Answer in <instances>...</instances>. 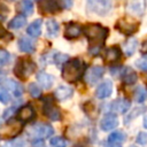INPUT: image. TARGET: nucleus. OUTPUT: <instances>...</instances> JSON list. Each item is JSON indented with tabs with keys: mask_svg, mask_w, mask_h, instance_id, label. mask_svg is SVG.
Returning a JSON list of instances; mask_svg holds the SVG:
<instances>
[{
	"mask_svg": "<svg viewBox=\"0 0 147 147\" xmlns=\"http://www.w3.org/2000/svg\"><path fill=\"white\" fill-rule=\"evenodd\" d=\"M83 32L88 40V52L92 55H98L108 36V29L98 23H90L84 26Z\"/></svg>",
	"mask_w": 147,
	"mask_h": 147,
	"instance_id": "obj_1",
	"label": "nucleus"
},
{
	"mask_svg": "<svg viewBox=\"0 0 147 147\" xmlns=\"http://www.w3.org/2000/svg\"><path fill=\"white\" fill-rule=\"evenodd\" d=\"M145 109H146V107H139V108H134L133 110H130V111H129V115L125 117L124 123L127 124L130 121H132L133 118H136L137 116H139L140 114H142V113L145 111Z\"/></svg>",
	"mask_w": 147,
	"mask_h": 147,
	"instance_id": "obj_30",
	"label": "nucleus"
},
{
	"mask_svg": "<svg viewBox=\"0 0 147 147\" xmlns=\"http://www.w3.org/2000/svg\"><path fill=\"white\" fill-rule=\"evenodd\" d=\"M1 7H2V8H3V10H5V9H6V7H5V6H3V5H1ZM1 20H2V21H5V13H3V15H2V16H1Z\"/></svg>",
	"mask_w": 147,
	"mask_h": 147,
	"instance_id": "obj_43",
	"label": "nucleus"
},
{
	"mask_svg": "<svg viewBox=\"0 0 147 147\" xmlns=\"http://www.w3.org/2000/svg\"><path fill=\"white\" fill-rule=\"evenodd\" d=\"M46 31H47V34L48 37L51 38H54L59 34V31H60V25L59 23L53 20V18H49L47 22H46Z\"/></svg>",
	"mask_w": 147,
	"mask_h": 147,
	"instance_id": "obj_27",
	"label": "nucleus"
},
{
	"mask_svg": "<svg viewBox=\"0 0 147 147\" xmlns=\"http://www.w3.org/2000/svg\"><path fill=\"white\" fill-rule=\"evenodd\" d=\"M137 46H138V41H137V39H136V38L130 37L129 39H126V40L124 41V44H123V49H124L125 55L131 56V55L136 52Z\"/></svg>",
	"mask_w": 147,
	"mask_h": 147,
	"instance_id": "obj_24",
	"label": "nucleus"
},
{
	"mask_svg": "<svg viewBox=\"0 0 147 147\" xmlns=\"http://www.w3.org/2000/svg\"><path fill=\"white\" fill-rule=\"evenodd\" d=\"M2 147H26V145H25L24 140H22V139H17V140L11 141V142L8 144V145H3Z\"/></svg>",
	"mask_w": 147,
	"mask_h": 147,
	"instance_id": "obj_37",
	"label": "nucleus"
},
{
	"mask_svg": "<svg viewBox=\"0 0 147 147\" xmlns=\"http://www.w3.org/2000/svg\"><path fill=\"white\" fill-rule=\"evenodd\" d=\"M144 126L147 129V116H145V118H144Z\"/></svg>",
	"mask_w": 147,
	"mask_h": 147,
	"instance_id": "obj_42",
	"label": "nucleus"
},
{
	"mask_svg": "<svg viewBox=\"0 0 147 147\" xmlns=\"http://www.w3.org/2000/svg\"><path fill=\"white\" fill-rule=\"evenodd\" d=\"M38 7L40 9V13H42V14H54L62 8L60 2L52 1V0L38 1Z\"/></svg>",
	"mask_w": 147,
	"mask_h": 147,
	"instance_id": "obj_10",
	"label": "nucleus"
},
{
	"mask_svg": "<svg viewBox=\"0 0 147 147\" xmlns=\"http://www.w3.org/2000/svg\"><path fill=\"white\" fill-rule=\"evenodd\" d=\"M17 10L20 13H22L24 16L26 15H31L33 13V2L30 1V0H24V1H21L17 3L16 6Z\"/></svg>",
	"mask_w": 147,
	"mask_h": 147,
	"instance_id": "obj_26",
	"label": "nucleus"
},
{
	"mask_svg": "<svg viewBox=\"0 0 147 147\" xmlns=\"http://www.w3.org/2000/svg\"><path fill=\"white\" fill-rule=\"evenodd\" d=\"M121 77H122L123 83L126 84V85H133V84L137 83V80H138V76H137L136 71H134L132 68H130V67H127V68H125V69L123 70Z\"/></svg>",
	"mask_w": 147,
	"mask_h": 147,
	"instance_id": "obj_22",
	"label": "nucleus"
},
{
	"mask_svg": "<svg viewBox=\"0 0 147 147\" xmlns=\"http://www.w3.org/2000/svg\"><path fill=\"white\" fill-rule=\"evenodd\" d=\"M0 101L3 105H6V103H8L10 101V95H9L8 91L5 90L3 87H1V90H0Z\"/></svg>",
	"mask_w": 147,
	"mask_h": 147,
	"instance_id": "obj_36",
	"label": "nucleus"
},
{
	"mask_svg": "<svg viewBox=\"0 0 147 147\" xmlns=\"http://www.w3.org/2000/svg\"><path fill=\"white\" fill-rule=\"evenodd\" d=\"M131 107V102L126 98H118L111 103V109L117 114H125Z\"/></svg>",
	"mask_w": 147,
	"mask_h": 147,
	"instance_id": "obj_14",
	"label": "nucleus"
},
{
	"mask_svg": "<svg viewBox=\"0 0 147 147\" xmlns=\"http://www.w3.org/2000/svg\"><path fill=\"white\" fill-rule=\"evenodd\" d=\"M53 132H54V130H53L52 125H49L47 123H36L28 129L26 134L31 139L39 140V139L51 137L53 134Z\"/></svg>",
	"mask_w": 147,
	"mask_h": 147,
	"instance_id": "obj_4",
	"label": "nucleus"
},
{
	"mask_svg": "<svg viewBox=\"0 0 147 147\" xmlns=\"http://www.w3.org/2000/svg\"><path fill=\"white\" fill-rule=\"evenodd\" d=\"M1 87L7 90L8 92H11L15 96H21L23 94L22 85L18 82L14 80V79H6V80H3L2 84H1Z\"/></svg>",
	"mask_w": 147,
	"mask_h": 147,
	"instance_id": "obj_12",
	"label": "nucleus"
},
{
	"mask_svg": "<svg viewBox=\"0 0 147 147\" xmlns=\"http://www.w3.org/2000/svg\"><path fill=\"white\" fill-rule=\"evenodd\" d=\"M36 70V63L29 57H20L14 67V74L20 79H26Z\"/></svg>",
	"mask_w": 147,
	"mask_h": 147,
	"instance_id": "obj_3",
	"label": "nucleus"
},
{
	"mask_svg": "<svg viewBox=\"0 0 147 147\" xmlns=\"http://www.w3.org/2000/svg\"><path fill=\"white\" fill-rule=\"evenodd\" d=\"M121 55H122V53H121L119 47L111 46V47L107 48L106 52H105V61L107 63H110V64L111 63H116L121 59Z\"/></svg>",
	"mask_w": 147,
	"mask_h": 147,
	"instance_id": "obj_16",
	"label": "nucleus"
},
{
	"mask_svg": "<svg viewBox=\"0 0 147 147\" xmlns=\"http://www.w3.org/2000/svg\"><path fill=\"white\" fill-rule=\"evenodd\" d=\"M105 74V68L101 65H94L88 69V71L85 74V82L88 85H95L96 83L100 82Z\"/></svg>",
	"mask_w": 147,
	"mask_h": 147,
	"instance_id": "obj_7",
	"label": "nucleus"
},
{
	"mask_svg": "<svg viewBox=\"0 0 147 147\" xmlns=\"http://www.w3.org/2000/svg\"><path fill=\"white\" fill-rule=\"evenodd\" d=\"M49 144L52 147H67V141L62 137H53L49 140Z\"/></svg>",
	"mask_w": 147,
	"mask_h": 147,
	"instance_id": "obj_32",
	"label": "nucleus"
},
{
	"mask_svg": "<svg viewBox=\"0 0 147 147\" xmlns=\"http://www.w3.org/2000/svg\"><path fill=\"white\" fill-rule=\"evenodd\" d=\"M61 3V7L62 8H70L71 7V5H72V2L71 1H67V0H64V1H62V2H60Z\"/></svg>",
	"mask_w": 147,
	"mask_h": 147,
	"instance_id": "obj_41",
	"label": "nucleus"
},
{
	"mask_svg": "<svg viewBox=\"0 0 147 147\" xmlns=\"http://www.w3.org/2000/svg\"><path fill=\"white\" fill-rule=\"evenodd\" d=\"M145 7H146V2L145 1H133V2H129L126 8H127V13L134 16H139L141 14H144L145 11Z\"/></svg>",
	"mask_w": 147,
	"mask_h": 147,
	"instance_id": "obj_18",
	"label": "nucleus"
},
{
	"mask_svg": "<svg viewBox=\"0 0 147 147\" xmlns=\"http://www.w3.org/2000/svg\"><path fill=\"white\" fill-rule=\"evenodd\" d=\"M28 91L32 98H39L41 95V91L36 83H30L28 86Z\"/></svg>",
	"mask_w": 147,
	"mask_h": 147,
	"instance_id": "obj_31",
	"label": "nucleus"
},
{
	"mask_svg": "<svg viewBox=\"0 0 147 147\" xmlns=\"http://www.w3.org/2000/svg\"><path fill=\"white\" fill-rule=\"evenodd\" d=\"M17 45H18L20 51L23 52V53H33L34 49H36L34 42L28 37H21L18 39Z\"/></svg>",
	"mask_w": 147,
	"mask_h": 147,
	"instance_id": "obj_20",
	"label": "nucleus"
},
{
	"mask_svg": "<svg viewBox=\"0 0 147 147\" xmlns=\"http://www.w3.org/2000/svg\"><path fill=\"white\" fill-rule=\"evenodd\" d=\"M132 147H134V146H132Z\"/></svg>",
	"mask_w": 147,
	"mask_h": 147,
	"instance_id": "obj_44",
	"label": "nucleus"
},
{
	"mask_svg": "<svg viewBox=\"0 0 147 147\" xmlns=\"http://www.w3.org/2000/svg\"><path fill=\"white\" fill-rule=\"evenodd\" d=\"M85 64L79 59L69 60L62 67V78L67 83H76L78 82L84 74Z\"/></svg>",
	"mask_w": 147,
	"mask_h": 147,
	"instance_id": "obj_2",
	"label": "nucleus"
},
{
	"mask_svg": "<svg viewBox=\"0 0 147 147\" xmlns=\"http://www.w3.org/2000/svg\"><path fill=\"white\" fill-rule=\"evenodd\" d=\"M118 124V119H117V116L113 113H108L106 114L101 121H100V129L102 131H110L113 129H115Z\"/></svg>",
	"mask_w": 147,
	"mask_h": 147,
	"instance_id": "obj_11",
	"label": "nucleus"
},
{
	"mask_svg": "<svg viewBox=\"0 0 147 147\" xmlns=\"http://www.w3.org/2000/svg\"><path fill=\"white\" fill-rule=\"evenodd\" d=\"M113 3L106 0H90L87 1V9L90 13H95L98 15H106L111 10Z\"/></svg>",
	"mask_w": 147,
	"mask_h": 147,
	"instance_id": "obj_5",
	"label": "nucleus"
},
{
	"mask_svg": "<svg viewBox=\"0 0 147 147\" xmlns=\"http://www.w3.org/2000/svg\"><path fill=\"white\" fill-rule=\"evenodd\" d=\"M72 94H74V90H72L71 87L64 86V85L59 86V87L55 90V92H54V96H55V99L59 100V101L67 100V99H69Z\"/></svg>",
	"mask_w": 147,
	"mask_h": 147,
	"instance_id": "obj_21",
	"label": "nucleus"
},
{
	"mask_svg": "<svg viewBox=\"0 0 147 147\" xmlns=\"http://www.w3.org/2000/svg\"><path fill=\"white\" fill-rule=\"evenodd\" d=\"M147 100V88L145 86H138L134 91V101L137 103H142Z\"/></svg>",
	"mask_w": 147,
	"mask_h": 147,
	"instance_id": "obj_29",
	"label": "nucleus"
},
{
	"mask_svg": "<svg viewBox=\"0 0 147 147\" xmlns=\"http://www.w3.org/2000/svg\"><path fill=\"white\" fill-rule=\"evenodd\" d=\"M26 24V18L24 15H16L14 18H11V21L8 23V28L9 29H21Z\"/></svg>",
	"mask_w": 147,
	"mask_h": 147,
	"instance_id": "obj_28",
	"label": "nucleus"
},
{
	"mask_svg": "<svg viewBox=\"0 0 147 147\" xmlns=\"http://www.w3.org/2000/svg\"><path fill=\"white\" fill-rule=\"evenodd\" d=\"M140 52L142 54H147V39L141 44V47H140Z\"/></svg>",
	"mask_w": 147,
	"mask_h": 147,
	"instance_id": "obj_40",
	"label": "nucleus"
},
{
	"mask_svg": "<svg viewBox=\"0 0 147 147\" xmlns=\"http://www.w3.org/2000/svg\"><path fill=\"white\" fill-rule=\"evenodd\" d=\"M54 79H55L54 76H52V75H49L45 71H39L37 74V82L45 90H48V88L52 87V85L54 83Z\"/></svg>",
	"mask_w": 147,
	"mask_h": 147,
	"instance_id": "obj_17",
	"label": "nucleus"
},
{
	"mask_svg": "<svg viewBox=\"0 0 147 147\" xmlns=\"http://www.w3.org/2000/svg\"><path fill=\"white\" fill-rule=\"evenodd\" d=\"M136 140L140 145H146L147 144V133L146 132H139Z\"/></svg>",
	"mask_w": 147,
	"mask_h": 147,
	"instance_id": "obj_38",
	"label": "nucleus"
},
{
	"mask_svg": "<svg viewBox=\"0 0 147 147\" xmlns=\"http://www.w3.org/2000/svg\"><path fill=\"white\" fill-rule=\"evenodd\" d=\"M136 65L138 69L142 70V71H147V55L140 57L139 60L136 61Z\"/></svg>",
	"mask_w": 147,
	"mask_h": 147,
	"instance_id": "obj_35",
	"label": "nucleus"
},
{
	"mask_svg": "<svg viewBox=\"0 0 147 147\" xmlns=\"http://www.w3.org/2000/svg\"><path fill=\"white\" fill-rule=\"evenodd\" d=\"M34 116H36L34 109L30 105L23 106L22 108H20V110L17 113V117H18V119L21 122H28V121L32 119Z\"/></svg>",
	"mask_w": 147,
	"mask_h": 147,
	"instance_id": "obj_19",
	"label": "nucleus"
},
{
	"mask_svg": "<svg viewBox=\"0 0 147 147\" xmlns=\"http://www.w3.org/2000/svg\"><path fill=\"white\" fill-rule=\"evenodd\" d=\"M42 110H44V115L46 117H48L51 121H60L61 119V113H60L59 108L55 107V105L53 103V101L51 99L45 100Z\"/></svg>",
	"mask_w": 147,
	"mask_h": 147,
	"instance_id": "obj_9",
	"label": "nucleus"
},
{
	"mask_svg": "<svg viewBox=\"0 0 147 147\" xmlns=\"http://www.w3.org/2000/svg\"><path fill=\"white\" fill-rule=\"evenodd\" d=\"M41 24H42V21H41L40 18H38V20L31 22V23L28 25V28H26V33H28L29 36L33 37V38L39 37L40 33H41Z\"/></svg>",
	"mask_w": 147,
	"mask_h": 147,
	"instance_id": "obj_23",
	"label": "nucleus"
},
{
	"mask_svg": "<svg viewBox=\"0 0 147 147\" xmlns=\"http://www.w3.org/2000/svg\"><path fill=\"white\" fill-rule=\"evenodd\" d=\"M9 61H10V54H9L6 49H1V51H0V65L3 67V65H6Z\"/></svg>",
	"mask_w": 147,
	"mask_h": 147,
	"instance_id": "obj_33",
	"label": "nucleus"
},
{
	"mask_svg": "<svg viewBox=\"0 0 147 147\" xmlns=\"http://www.w3.org/2000/svg\"><path fill=\"white\" fill-rule=\"evenodd\" d=\"M14 111H15V108H14V107H13V108H9V109H7V110H5V113H3V115H2V119H3V121L9 119V118L13 116Z\"/></svg>",
	"mask_w": 147,
	"mask_h": 147,
	"instance_id": "obj_39",
	"label": "nucleus"
},
{
	"mask_svg": "<svg viewBox=\"0 0 147 147\" xmlns=\"http://www.w3.org/2000/svg\"><path fill=\"white\" fill-rule=\"evenodd\" d=\"M113 92V84L110 80H105L102 82L95 90V95L99 99H106L108 96H110Z\"/></svg>",
	"mask_w": 147,
	"mask_h": 147,
	"instance_id": "obj_13",
	"label": "nucleus"
},
{
	"mask_svg": "<svg viewBox=\"0 0 147 147\" xmlns=\"http://www.w3.org/2000/svg\"><path fill=\"white\" fill-rule=\"evenodd\" d=\"M21 126L22 124L18 122H8L5 126H2L1 130V138L2 139H10V138H15L20 131H21Z\"/></svg>",
	"mask_w": 147,
	"mask_h": 147,
	"instance_id": "obj_8",
	"label": "nucleus"
},
{
	"mask_svg": "<svg viewBox=\"0 0 147 147\" xmlns=\"http://www.w3.org/2000/svg\"><path fill=\"white\" fill-rule=\"evenodd\" d=\"M68 59H69V56L67 55V54H56V55H54V62H55V64H57L59 67L61 65V64H65L67 62H68Z\"/></svg>",
	"mask_w": 147,
	"mask_h": 147,
	"instance_id": "obj_34",
	"label": "nucleus"
},
{
	"mask_svg": "<svg viewBox=\"0 0 147 147\" xmlns=\"http://www.w3.org/2000/svg\"><path fill=\"white\" fill-rule=\"evenodd\" d=\"M83 32V29L82 26L78 24V23H68L65 25V29H64V37L67 39H74V38H77L82 34Z\"/></svg>",
	"mask_w": 147,
	"mask_h": 147,
	"instance_id": "obj_15",
	"label": "nucleus"
},
{
	"mask_svg": "<svg viewBox=\"0 0 147 147\" xmlns=\"http://www.w3.org/2000/svg\"><path fill=\"white\" fill-rule=\"evenodd\" d=\"M138 26H139V23L138 22H134V21H127L125 18H121L117 21L116 23V29L125 34V36H131L137 30H138Z\"/></svg>",
	"mask_w": 147,
	"mask_h": 147,
	"instance_id": "obj_6",
	"label": "nucleus"
},
{
	"mask_svg": "<svg viewBox=\"0 0 147 147\" xmlns=\"http://www.w3.org/2000/svg\"><path fill=\"white\" fill-rule=\"evenodd\" d=\"M125 139H126V134H125L123 131L118 130V131H115V132L110 133V136L108 137V144H111V145H119V146H121V144L124 142Z\"/></svg>",
	"mask_w": 147,
	"mask_h": 147,
	"instance_id": "obj_25",
	"label": "nucleus"
}]
</instances>
